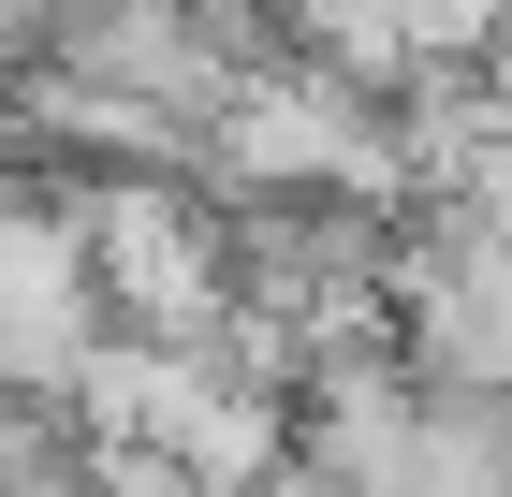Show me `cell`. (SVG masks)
Returning <instances> with one entry per match:
<instances>
[{
  "mask_svg": "<svg viewBox=\"0 0 512 497\" xmlns=\"http://www.w3.org/2000/svg\"><path fill=\"white\" fill-rule=\"evenodd\" d=\"M425 497H512V381H425Z\"/></svg>",
  "mask_w": 512,
  "mask_h": 497,
  "instance_id": "7a4b0ae2",
  "label": "cell"
},
{
  "mask_svg": "<svg viewBox=\"0 0 512 497\" xmlns=\"http://www.w3.org/2000/svg\"><path fill=\"white\" fill-rule=\"evenodd\" d=\"M0 191H15V161H0Z\"/></svg>",
  "mask_w": 512,
  "mask_h": 497,
  "instance_id": "3957f363",
  "label": "cell"
},
{
  "mask_svg": "<svg viewBox=\"0 0 512 497\" xmlns=\"http://www.w3.org/2000/svg\"><path fill=\"white\" fill-rule=\"evenodd\" d=\"M293 483H352V497H410L425 483V366L395 337L308 366V395H293Z\"/></svg>",
  "mask_w": 512,
  "mask_h": 497,
  "instance_id": "6da1fadb",
  "label": "cell"
}]
</instances>
